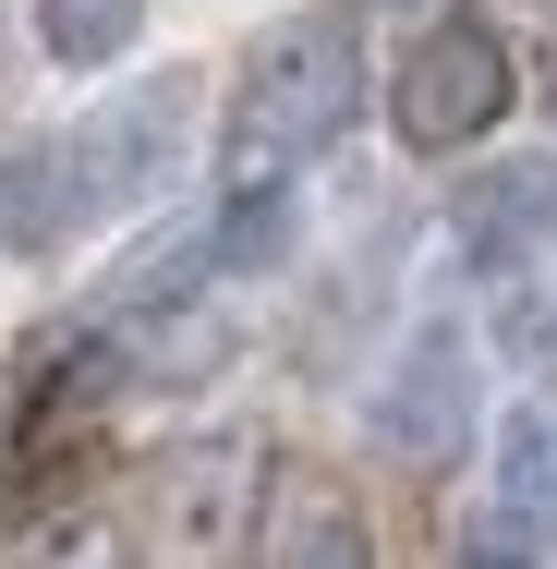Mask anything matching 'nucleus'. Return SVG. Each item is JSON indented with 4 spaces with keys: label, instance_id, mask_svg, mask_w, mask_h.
Returning <instances> with one entry per match:
<instances>
[{
    "label": "nucleus",
    "instance_id": "1",
    "mask_svg": "<svg viewBox=\"0 0 557 569\" xmlns=\"http://www.w3.org/2000/svg\"><path fill=\"white\" fill-rule=\"evenodd\" d=\"M351 110H364V37H351V12L279 24L242 61V86H230V133H219L230 194H291V170L328 158L351 133Z\"/></svg>",
    "mask_w": 557,
    "mask_h": 569
},
{
    "label": "nucleus",
    "instance_id": "2",
    "mask_svg": "<svg viewBox=\"0 0 557 569\" xmlns=\"http://www.w3.org/2000/svg\"><path fill=\"white\" fill-rule=\"evenodd\" d=\"M182 146H195V73H158V86H133V98H110L98 121L61 133L86 219H121V207H146L158 182H182Z\"/></svg>",
    "mask_w": 557,
    "mask_h": 569
},
{
    "label": "nucleus",
    "instance_id": "3",
    "mask_svg": "<svg viewBox=\"0 0 557 569\" xmlns=\"http://www.w3.org/2000/svg\"><path fill=\"white\" fill-rule=\"evenodd\" d=\"M497 110H509V49L485 37V24H425L412 37V61L388 73V121H400V146H425V158H448V146H473V133H497Z\"/></svg>",
    "mask_w": 557,
    "mask_h": 569
},
{
    "label": "nucleus",
    "instance_id": "4",
    "mask_svg": "<svg viewBox=\"0 0 557 569\" xmlns=\"http://www.w3.org/2000/svg\"><path fill=\"white\" fill-rule=\"evenodd\" d=\"M242 521H255V437H207V449L158 460V485H146L158 569H230Z\"/></svg>",
    "mask_w": 557,
    "mask_h": 569
},
{
    "label": "nucleus",
    "instance_id": "5",
    "mask_svg": "<svg viewBox=\"0 0 557 569\" xmlns=\"http://www.w3.org/2000/svg\"><path fill=\"white\" fill-rule=\"evenodd\" d=\"M460 425H473V351L448 340V328H425V340L388 363V388H376V449L448 460V449H460Z\"/></svg>",
    "mask_w": 557,
    "mask_h": 569
},
{
    "label": "nucleus",
    "instance_id": "6",
    "mask_svg": "<svg viewBox=\"0 0 557 569\" xmlns=\"http://www.w3.org/2000/svg\"><path fill=\"white\" fill-rule=\"evenodd\" d=\"M460 254L485 279H521L534 254H557V158H509V170L460 182Z\"/></svg>",
    "mask_w": 557,
    "mask_h": 569
},
{
    "label": "nucleus",
    "instance_id": "7",
    "mask_svg": "<svg viewBox=\"0 0 557 569\" xmlns=\"http://www.w3.org/2000/svg\"><path fill=\"white\" fill-rule=\"evenodd\" d=\"M73 230H86V194H73L61 133L12 146V158H0V254H61Z\"/></svg>",
    "mask_w": 557,
    "mask_h": 569
},
{
    "label": "nucleus",
    "instance_id": "8",
    "mask_svg": "<svg viewBox=\"0 0 557 569\" xmlns=\"http://www.w3.org/2000/svg\"><path fill=\"white\" fill-rule=\"evenodd\" d=\"M133 24H146V0H37V49L61 61V73H98L133 49Z\"/></svg>",
    "mask_w": 557,
    "mask_h": 569
},
{
    "label": "nucleus",
    "instance_id": "9",
    "mask_svg": "<svg viewBox=\"0 0 557 569\" xmlns=\"http://www.w3.org/2000/svg\"><path fill=\"white\" fill-rule=\"evenodd\" d=\"M497 497L509 509H546L557 497V400H534V412L497 425Z\"/></svg>",
    "mask_w": 557,
    "mask_h": 569
},
{
    "label": "nucleus",
    "instance_id": "10",
    "mask_svg": "<svg viewBox=\"0 0 557 569\" xmlns=\"http://www.w3.org/2000/svg\"><path fill=\"white\" fill-rule=\"evenodd\" d=\"M291 569H376V533H364V509L316 497V509L291 521Z\"/></svg>",
    "mask_w": 557,
    "mask_h": 569
},
{
    "label": "nucleus",
    "instance_id": "11",
    "mask_svg": "<svg viewBox=\"0 0 557 569\" xmlns=\"http://www.w3.org/2000/svg\"><path fill=\"white\" fill-rule=\"evenodd\" d=\"M497 340H509V363H521V376H557V279H521V291H509Z\"/></svg>",
    "mask_w": 557,
    "mask_h": 569
},
{
    "label": "nucleus",
    "instance_id": "12",
    "mask_svg": "<svg viewBox=\"0 0 557 569\" xmlns=\"http://www.w3.org/2000/svg\"><path fill=\"white\" fill-rule=\"evenodd\" d=\"M291 242V194H242V219L219 230V267H267Z\"/></svg>",
    "mask_w": 557,
    "mask_h": 569
},
{
    "label": "nucleus",
    "instance_id": "13",
    "mask_svg": "<svg viewBox=\"0 0 557 569\" xmlns=\"http://www.w3.org/2000/svg\"><path fill=\"white\" fill-rule=\"evenodd\" d=\"M460 569H534V546L497 521V533H473V546H460Z\"/></svg>",
    "mask_w": 557,
    "mask_h": 569
}]
</instances>
